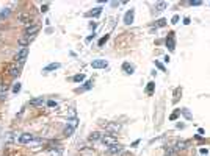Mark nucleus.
Returning <instances> with one entry per match:
<instances>
[{"label":"nucleus","instance_id":"obj_1","mask_svg":"<svg viewBox=\"0 0 210 156\" xmlns=\"http://www.w3.org/2000/svg\"><path fill=\"white\" fill-rule=\"evenodd\" d=\"M38 31H39V25L30 23V25H27V27H25L24 36H25V38H30V39H33V38H35V35H36Z\"/></svg>","mask_w":210,"mask_h":156},{"label":"nucleus","instance_id":"obj_2","mask_svg":"<svg viewBox=\"0 0 210 156\" xmlns=\"http://www.w3.org/2000/svg\"><path fill=\"white\" fill-rule=\"evenodd\" d=\"M5 70H6L13 78H17V76L20 75V67L17 66V63H11V64H8V66L5 67Z\"/></svg>","mask_w":210,"mask_h":156},{"label":"nucleus","instance_id":"obj_3","mask_svg":"<svg viewBox=\"0 0 210 156\" xmlns=\"http://www.w3.org/2000/svg\"><path fill=\"white\" fill-rule=\"evenodd\" d=\"M27 56H28V48H27V47H25V48H20V50L17 51V55H16V63L24 64L25 60H27Z\"/></svg>","mask_w":210,"mask_h":156},{"label":"nucleus","instance_id":"obj_4","mask_svg":"<svg viewBox=\"0 0 210 156\" xmlns=\"http://www.w3.org/2000/svg\"><path fill=\"white\" fill-rule=\"evenodd\" d=\"M35 141V134H30V133H22L19 136V144H30Z\"/></svg>","mask_w":210,"mask_h":156},{"label":"nucleus","instance_id":"obj_5","mask_svg":"<svg viewBox=\"0 0 210 156\" xmlns=\"http://www.w3.org/2000/svg\"><path fill=\"white\" fill-rule=\"evenodd\" d=\"M101 141L104 142L105 147H111V145H114V144H118V142H116V138H114L113 134H105V136H102Z\"/></svg>","mask_w":210,"mask_h":156},{"label":"nucleus","instance_id":"obj_6","mask_svg":"<svg viewBox=\"0 0 210 156\" xmlns=\"http://www.w3.org/2000/svg\"><path fill=\"white\" fill-rule=\"evenodd\" d=\"M133 19H135V10H129V11L124 14V23H126V25H132V23H133Z\"/></svg>","mask_w":210,"mask_h":156},{"label":"nucleus","instance_id":"obj_7","mask_svg":"<svg viewBox=\"0 0 210 156\" xmlns=\"http://www.w3.org/2000/svg\"><path fill=\"white\" fill-rule=\"evenodd\" d=\"M108 66V63L105 61V60H94L91 63V67L92 69H105Z\"/></svg>","mask_w":210,"mask_h":156},{"label":"nucleus","instance_id":"obj_8","mask_svg":"<svg viewBox=\"0 0 210 156\" xmlns=\"http://www.w3.org/2000/svg\"><path fill=\"white\" fill-rule=\"evenodd\" d=\"M166 47H168L171 51H174V48H176V39H174V33H168V38H166Z\"/></svg>","mask_w":210,"mask_h":156},{"label":"nucleus","instance_id":"obj_9","mask_svg":"<svg viewBox=\"0 0 210 156\" xmlns=\"http://www.w3.org/2000/svg\"><path fill=\"white\" fill-rule=\"evenodd\" d=\"M121 151H122V145H121V144H114V145H111V147L107 148V153H108V154H118V153H121Z\"/></svg>","mask_w":210,"mask_h":156},{"label":"nucleus","instance_id":"obj_10","mask_svg":"<svg viewBox=\"0 0 210 156\" xmlns=\"http://www.w3.org/2000/svg\"><path fill=\"white\" fill-rule=\"evenodd\" d=\"M74 129H75V126H74V125H71V123L67 122V125H66V126H64V129H63V134H64L66 138H71V136L74 134Z\"/></svg>","mask_w":210,"mask_h":156},{"label":"nucleus","instance_id":"obj_11","mask_svg":"<svg viewBox=\"0 0 210 156\" xmlns=\"http://www.w3.org/2000/svg\"><path fill=\"white\" fill-rule=\"evenodd\" d=\"M101 14H102V8L97 6V8H92L91 11H88V13H86V17H99Z\"/></svg>","mask_w":210,"mask_h":156},{"label":"nucleus","instance_id":"obj_12","mask_svg":"<svg viewBox=\"0 0 210 156\" xmlns=\"http://www.w3.org/2000/svg\"><path fill=\"white\" fill-rule=\"evenodd\" d=\"M17 19H19L20 22L27 23V25L32 23V22H30V20H32V16H30V14H25V13H19V14H17Z\"/></svg>","mask_w":210,"mask_h":156},{"label":"nucleus","instance_id":"obj_13","mask_svg":"<svg viewBox=\"0 0 210 156\" xmlns=\"http://www.w3.org/2000/svg\"><path fill=\"white\" fill-rule=\"evenodd\" d=\"M45 103V100L42 97H36V98H32L30 100V106H42Z\"/></svg>","mask_w":210,"mask_h":156},{"label":"nucleus","instance_id":"obj_14","mask_svg":"<svg viewBox=\"0 0 210 156\" xmlns=\"http://www.w3.org/2000/svg\"><path fill=\"white\" fill-rule=\"evenodd\" d=\"M60 67H61L60 63H50L49 66H45V67L42 69V72H54V70H57V69H60Z\"/></svg>","mask_w":210,"mask_h":156},{"label":"nucleus","instance_id":"obj_15","mask_svg":"<svg viewBox=\"0 0 210 156\" xmlns=\"http://www.w3.org/2000/svg\"><path fill=\"white\" fill-rule=\"evenodd\" d=\"M102 136H104V134H102V133H99V131H92V133L89 134V138H88V139H89V142H97V141H101V139H102Z\"/></svg>","mask_w":210,"mask_h":156},{"label":"nucleus","instance_id":"obj_16","mask_svg":"<svg viewBox=\"0 0 210 156\" xmlns=\"http://www.w3.org/2000/svg\"><path fill=\"white\" fill-rule=\"evenodd\" d=\"M6 91H8V86L3 81H0V100H5L6 98Z\"/></svg>","mask_w":210,"mask_h":156},{"label":"nucleus","instance_id":"obj_17","mask_svg":"<svg viewBox=\"0 0 210 156\" xmlns=\"http://www.w3.org/2000/svg\"><path fill=\"white\" fill-rule=\"evenodd\" d=\"M30 38H25V36H22V38H19V41H17V44H19V47H22V48H25L28 44H30Z\"/></svg>","mask_w":210,"mask_h":156},{"label":"nucleus","instance_id":"obj_18","mask_svg":"<svg viewBox=\"0 0 210 156\" xmlns=\"http://www.w3.org/2000/svg\"><path fill=\"white\" fill-rule=\"evenodd\" d=\"M122 70H124L127 75H132L133 70H135V67H133L132 64H129V63H124V64H122Z\"/></svg>","mask_w":210,"mask_h":156},{"label":"nucleus","instance_id":"obj_19","mask_svg":"<svg viewBox=\"0 0 210 156\" xmlns=\"http://www.w3.org/2000/svg\"><path fill=\"white\" fill-rule=\"evenodd\" d=\"M186 147H188V142H185V141H177L174 150H185Z\"/></svg>","mask_w":210,"mask_h":156},{"label":"nucleus","instance_id":"obj_20","mask_svg":"<svg viewBox=\"0 0 210 156\" xmlns=\"http://www.w3.org/2000/svg\"><path fill=\"white\" fill-rule=\"evenodd\" d=\"M10 14H11V8H3L2 11H0V22H2L3 19H6Z\"/></svg>","mask_w":210,"mask_h":156},{"label":"nucleus","instance_id":"obj_21","mask_svg":"<svg viewBox=\"0 0 210 156\" xmlns=\"http://www.w3.org/2000/svg\"><path fill=\"white\" fill-rule=\"evenodd\" d=\"M3 156H20L17 150H13V148H5L3 151Z\"/></svg>","mask_w":210,"mask_h":156},{"label":"nucleus","instance_id":"obj_22","mask_svg":"<svg viewBox=\"0 0 210 156\" xmlns=\"http://www.w3.org/2000/svg\"><path fill=\"white\" fill-rule=\"evenodd\" d=\"M166 6H168V3H166V2H158V3L155 5V11H163Z\"/></svg>","mask_w":210,"mask_h":156},{"label":"nucleus","instance_id":"obj_23","mask_svg":"<svg viewBox=\"0 0 210 156\" xmlns=\"http://www.w3.org/2000/svg\"><path fill=\"white\" fill-rule=\"evenodd\" d=\"M91 88H92V81L89 80V81H86V83H85V86H83V88L77 89V92H80V91H88V89H91Z\"/></svg>","mask_w":210,"mask_h":156},{"label":"nucleus","instance_id":"obj_24","mask_svg":"<svg viewBox=\"0 0 210 156\" xmlns=\"http://www.w3.org/2000/svg\"><path fill=\"white\" fill-rule=\"evenodd\" d=\"M72 80H74L75 83H82V81L85 80V75H83V73H79V75H74V78H72Z\"/></svg>","mask_w":210,"mask_h":156},{"label":"nucleus","instance_id":"obj_25","mask_svg":"<svg viewBox=\"0 0 210 156\" xmlns=\"http://www.w3.org/2000/svg\"><path fill=\"white\" fill-rule=\"evenodd\" d=\"M154 86H155V83L154 81H151V83H148V88H146V92L151 95L152 94V91H154Z\"/></svg>","mask_w":210,"mask_h":156},{"label":"nucleus","instance_id":"obj_26","mask_svg":"<svg viewBox=\"0 0 210 156\" xmlns=\"http://www.w3.org/2000/svg\"><path fill=\"white\" fill-rule=\"evenodd\" d=\"M47 106H49V108H58V103H57L55 100H49V101H47Z\"/></svg>","mask_w":210,"mask_h":156},{"label":"nucleus","instance_id":"obj_27","mask_svg":"<svg viewBox=\"0 0 210 156\" xmlns=\"http://www.w3.org/2000/svg\"><path fill=\"white\" fill-rule=\"evenodd\" d=\"M155 25H157V27H165V25H166V19H158Z\"/></svg>","mask_w":210,"mask_h":156},{"label":"nucleus","instance_id":"obj_28","mask_svg":"<svg viewBox=\"0 0 210 156\" xmlns=\"http://www.w3.org/2000/svg\"><path fill=\"white\" fill-rule=\"evenodd\" d=\"M108 38H110L108 35H105L104 38H101V41H99V47H102V45H104V44H105V42L108 41Z\"/></svg>","mask_w":210,"mask_h":156},{"label":"nucleus","instance_id":"obj_29","mask_svg":"<svg viewBox=\"0 0 210 156\" xmlns=\"http://www.w3.org/2000/svg\"><path fill=\"white\" fill-rule=\"evenodd\" d=\"M20 88H22V86H20V83L17 81V83H16V84L13 86V92H14V94H17V92L20 91Z\"/></svg>","mask_w":210,"mask_h":156},{"label":"nucleus","instance_id":"obj_30","mask_svg":"<svg viewBox=\"0 0 210 156\" xmlns=\"http://www.w3.org/2000/svg\"><path fill=\"white\" fill-rule=\"evenodd\" d=\"M39 11H41V13H47V11H49V3H45V5H41Z\"/></svg>","mask_w":210,"mask_h":156},{"label":"nucleus","instance_id":"obj_31","mask_svg":"<svg viewBox=\"0 0 210 156\" xmlns=\"http://www.w3.org/2000/svg\"><path fill=\"white\" fill-rule=\"evenodd\" d=\"M190 5H191V6H198V5H201V2H199V0H191Z\"/></svg>","mask_w":210,"mask_h":156},{"label":"nucleus","instance_id":"obj_32","mask_svg":"<svg viewBox=\"0 0 210 156\" xmlns=\"http://www.w3.org/2000/svg\"><path fill=\"white\" fill-rule=\"evenodd\" d=\"M182 113L185 114V117H186V119H191V116H190V113H188V111H186V109H182Z\"/></svg>","mask_w":210,"mask_h":156},{"label":"nucleus","instance_id":"obj_33","mask_svg":"<svg viewBox=\"0 0 210 156\" xmlns=\"http://www.w3.org/2000/svg\"><path fill=\"white\" fill-rule=\"evenodd\" d=\"M179 22V16H173V19H171V23H177Z\"/></svg>","mask_w":210,"mask_h":156},{"label":"nucleus","instance_id":"obj_34","mask_svg":"<svg viewBox=\"0 0 210 156\" xmlns=\"http://www.w3.org/2000/svg\"><path fill=\"white\" fill-rule=\"evenodd\" d=\"M155 66H157V67H158V69H161V70H163V72H165V66H163V64H161V63H155Z\"/></svg>","mask_w":210,"mask_h":156},{"label":"nucleus","instance_id":"obj_35","mask_svg":"<svg viewBox=\"0 0 210 156\" xmlns=\"http://www.w3.org/2000/svg\"><path fill=\"white\" fill-rule=\"evenodd\" d=\"M96 27H97V23H96V22H91V23H89V28H91V30H94Z\"/></svg>","mask_w":210,"mask_h":156},{"label":"nucleus","instance_id":"obj_36","mask_svg":"<svg viewBox=\"0 0 210 156\" xmlns=\"http://www.w3.org/2000/svg\"><path fill=\"white\" fill-rule=\"evenodd\" d=\"M177 116H179V111H176V113H174V114H173L169 119H171V120H176V119H177Z\"/></svg>","mask_w":210,"mask_h":156},{"label":"nucleus","instance_id":"obj_37","mask_svg":"<svg viewBox=\"0 0 210 156\" xmlns=\"http://www.w3.org/2000/svg\"><path fill=\"white\" fill-rule=\"evenodd\" d=\"M92 38H94V33H92V35H91V36H88V38H86V41H88V42H89V41H92Z\"/></svg>","mask_w":210,"mask_h":156},{"label":"nucleus","instance_id":"obj_38","mask_svg":"<svg viewBox=\"0 0 210 156\" xmlns=\"http://www.w3.org/2000/svg\"><path fill=\"white\" fill-rule=\"evenodd\" d=\"M183 23H185V25H186V23H190V19H188V17H185V19H183Z\"/></svg>","mask_w":210,"mask_h":156},{"label":"nucleus","instance_id":"obj_39","mask_svg":"<svg viewBox=\"0 0 210 156\" xmlns=\"http://www.w3.org/2000/svg\"><path fill=\"white\" fill-rule=\"evenodd\" d=\"M165 156H176V153H174V151H171V153H166Z\"/></svg>","mask_w":210,"mask_h":156},{"label":"nucleus","instance_id":"obj_40","mask_svg":"<svg viewBox=\"0 0 210 156\" xmlns=\"http://www.w3.org/2000/svg\"><path fill=\"white\" fill-rule=\"evenodd\" d=\"M122 156H132L130 153H122Z\"/></svg>","mask_w":210,"mask_h":156}]
</instances>
